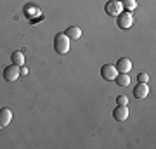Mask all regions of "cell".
<instances>
[{"mask_svg":"<svg viewBox=\"0 0 156 149\" xmlns=\"http://www.w3.org/2000/svg\"><path fill=\"white\" fill-rule=\"evenodd\" d=\"M69 42L71 40L68 38L64 33H57L56 38H54V49H56V52L59 55H64L69 52Z\"/></svg>","mask_w":156,"mask_h":149,"instance_id":"obj_1","label":"cell"},{"mask_svg":"<svg viewBox=\"0 0 156 149\" xmlns=\"http://www.w3.org/2000/svg\"><path fill=\"white\" fill-rule=\"evenodd\" d=\"M116 24L120 30H128V28L134 24V16H132V12H122V14H118L116 16Z\"/></svg>","mask_w":156,"mask_h":149,"instance_id":"obj_2","label":"cell"},{"mask_svg":"<svg viewBox=\"0 0 156 149\" xmlns=\"http://www.w3.org/2000/svg\"><path fill=\"white\" fill-rule=\"evenodd\" d=\"M19 75H21V68L16 66V64H11V66H7L5 69H4V78H5V82L9 83H14L19 78Z\"/></svg>","mask_w":156,"mask_h":149,"instance_id":"obj_3","label":"cell"},{"mask_svg":"<svg viewBox=\"0 0 156 149\" xmlns=\"http://www.w3.org/2000/svg\"><path fill=\"white\" fill-rule=\"evenodd\" d=\"M122 12H123L122 0H109L106 4V14H109V16H118Z\"/></svg>","mask_w":156,"mask_h":149,"instance_id":"obj_4","label":"cell"},{"mask_svg":"<svg viewBox=\"0 0 156 149\" xmlns=\"http://www.w3.org/2000/svg\"><path fill=\"white\" fill-rule=\"evenodd\" d=\"M118 75L116 68L113 66V64H104V66L101 68V76L104 78V80H108V82H111V80H115Z\"/></svg>","mask_w":156,"mask_h":149,"instance_id":"obj_5","label":"cell"},{"mask_svg":"<svg viewBox=\"0 0 156 149\" xmlns=\"http://www.w3.org/2000/svg\"><path fill=\"white\" fill-rule=\"evenodd\" d=\"M147 94H149V87H147V83H137L134 88V95L137 97V99H146L147 97Z\"/></svg>","mask_w":156,"mask_h":149,"instance_id":"obj_6","label":"cell"},{"mask_svg":"<svg viewBox=\"0 0 156 149\" xmlns=\"http://www.w3.org/2000/svg\"><path fill=\"white\" fill-rule=\"evenodd\" d=\"M115 68H116L118 73H130V69H132V61L127 59V57H122V59H118Z\"/></svg>","mask_w":156,"mask_h":149,"instance_id":"obj_7","label":"cell"},{"mask_svg":"<svg viewBox=\"0 0 156 149\" xmlns=\"http://www.w3.org/2000/svg\"><path fill=\"white\" fill-rule=\"evenodd\" d=\"M113 116H115V120H116V122H125V120L128 118L127 106H116L115 111H113Z\"/></svg>","mask_w":156,"mask_h":149,"instance_id":"obj_8","label":"cell"},{"mask_svg":"<svg viewBox=\"0 0 156 149\" xmlns=\"http://www.w3.org/2000/svg\"><path fill=\"white\" fill-rule=\"evenodd\" d=\"M12 120V111L9 108H2L0 109V125L2 127H7Z\"/></svg>","mask_w":156,"mask_h":149,"instance_id":"obj_9","label":"cell"},{"mask_svg":"<svg viewBox=\"0 0 156 149\" xmlns=\"http://www.w3.org/2000/svg\"><path fill=\"white\" fill-rule=\"evenodd\" d=\"M64 35H66L69 40H78L80 37H82V30H80L78 26H69L66 31H64Z\"/></svg>","mask_w":156,"mask_h":149,"instance_id":"obj_10","label":"cell"},{"mask_svg":"<svg viewBox=\"0 0 156 149\" xmlns=\"http://www.w3.org/2000/svg\"><path fill=\"white\" fill-rule=\"evenodd\" d=\"M115 82H116L120 87H127L128 83H130V76H128V73H118L116 78H115Z\"/></svg>","mask_w":156,"mask_h":149,"instance_id":"obj_11","label":"cell"},{"mask_svg":"<svg viewBox=\"0 0 156 149\" xmlns=\"http://www.w3.org/2000/svg\"><path fill=\"white\" fill-rule=\"evenodd\" d=\"M11 59H12V64H16V66H19V68L24 64V54L19 52V50H17V52H12Z\"/></svg>","mask_w":156,"mask_h":149,"instance_id":"obj_12","label":"cell"},{"mask_svg":"<svg viewBox=\"0 0 156 149\" xmlns=\"http://www.w3.org/2000/svg\"><path fill=\"white\" fill-rule=\"evenodd\" d=\"M122 5H123V9H127L128 12H132L137 7V0H123Z\"/></svg>","mask_w":156,"mask_h":149,"instance_id":"obj_13","label":"cell"},{"mask_svg":"<svg viewBox=\"0 0 156 149\" xmlns=\"http://www.w3.org/2000/svg\"><path fill=\"white\" fill-rule=\"evenodd\" d=\"M147 80H149V75H147V73H139V75H137V82L147 83Z\"/></svg>","mask_w":156,"mask_h":149,"instance_id":"obj_14","label":"cell"},{"mask_svg":"<svg viewBox=\"0 0 156 149\" xmlns=\"http://www.w3.org/2000/svg\"><path fill=\"white\" fill-rule=\"evenodd\" d=\"M116 102H118V106H127L128 99L125 97V95H118V97H116Z\"/></svg>","mask_w":156,"mask_h":149,"instance_id":"obj_15","label":"cell"}]
</instances>
